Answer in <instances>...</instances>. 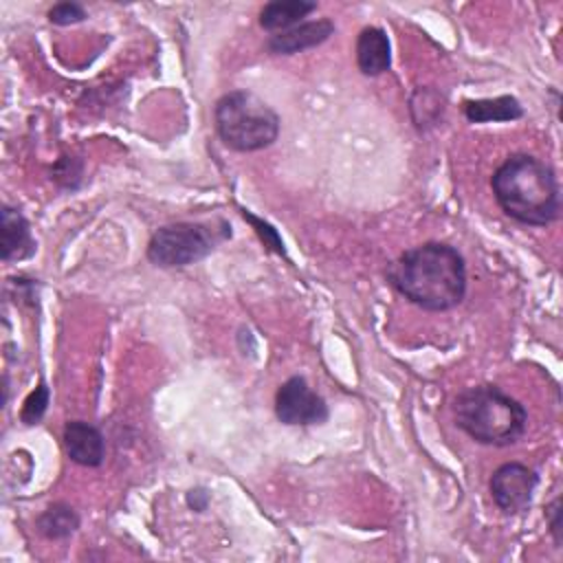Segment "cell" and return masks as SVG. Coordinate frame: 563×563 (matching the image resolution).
<instances>
[{
  "label": "cell",
  "mask_w": 563,
  "mask_h": 563,
  "mask_svg": "<svg viewBox=\"0 0 563 563\" xmlns=\"http://www.w3.org/2000/svg\"><path fill=\"white\" fill-rule=\"evenodd\" d=\"M455 424L475 442L508 446L521 440L528 427L526 407L495 385H477L453 400Z\"/></svg>",
  "instance_id": "cell-3"
},
{
  "label": "cell",
  "mask_w": 563,
  "mask_h": 563,
  "mask_svg": "<svg viewBox=\"0 0 563 563\" xmlns=\"http://www.w3.org/2000/svg\"><path fill=\"white\" fill-rule=\"evenodd\" d=\"M387 277L405 299L429 312L449 310L466 295L464 257L444 242H424L400 253Z\"/></svg>",
  "instance_id": "cell-1"
},
{
  "label": "cell",
  "mask_w": 563,
  "mask_h": 563,
  "mask_svg": "<svg viewBox=\"0 0 563 563\" xmlns=\"http://www.w3.org/2000/svg\"><path fill=\"white\" fill-rule=\"evenodd\" d=\"M86 18H88L86 9L79 2H57L48 9V20L57 26L77 24V22H84Z\"/></svg>",
  "instance_id": "cell-16"
},
{
  "label": "cell",
  "mask_w": 563,
  "mask_h": 563,
  "mask_svg": "<svg viewBox=\"0 0 563 563\" xmlns=\"http://www.w3.org/2000/svg\"><path fill=\"white\" fill-rule=\"evenodd\" d=\"M231 233L218 231L205 222H174L165 224L150 238L147 260L161 268H180L205 260L218 242Z\"/></svg>",
  "instance_id": "cell-5"
},
{
  "label": "cell",
  "mask_w": 563,
  "mask_h": 563,
  "mask_svg": "<svg viewBox=\"0 0 563 563\" xmlns=\"http://www.w3.org/2000/svg\"><path fill=\"white\" fill-rule=\"evenodd\" d=\"M537 484L539 475L534 468L521 462H506L493 471L488 488L504 515H517L530 506Z\"/></svg>",
  "instance_id": "cell-7"
},
{
  "label": "cell",
  "mask_w": 563,
  "mask_h": 563,
  "mask_svg": "<svg viewBox=\"0 0 563 563\" xmlns=\"http://www.w3.org/2000/svg\"><path fill=\"white\" fill-rule=\"evenodd\" d=\"M35 526L42 537L57 541V539L70 537L79 528V515L75 512L73 506L64 501H55L42 510Z\"/></svg>",
  "instance_id": "cell-14"
},
{
  "label": "cell",
  "mask_w": 563,
  "mask_h": 563,
  "mask_svg": "<svg viewBox=\"0 0 563 563\" xmlns=\"http://www.w3.org/2000/svg\"><path fill=\"white\" fill-rule=\"evenodd\" d=\"M275 416L284 424H323L328 420L325 400L310 389L303 376H290L275 394Z\"/></svg>",
  "instance_id": "cell-6"
},
{
  "label": "cell",
  "mask_w": 563,
  "mask_h": 563,
  "mask_svg": "<svg viewBox=\"0 0 563 563\" xmlns=\"http://www.w3.org/2000/svg\"><path fill=\"white\" fill-rule=\"evenodd\" d=\"M46 407H48V387L44 383H40L24 400L22 405V411H20V420L24 424H37L42 420V416L46 413Z\"/></svg>",
  "instance_id": "cell-15"
},
{
  "label": "cell",
  "mask_w": 563,
  "mask_h": 563,
  "mask_svg": "<svg viewBox=\"0 0 563 563\" xmlns=\"http://www.w3.org/2000/svg\"><path fill=\"white\" fill-rule=\"evenodd\" d=\"M356 66L363 75L376 77L389 70L391 53L387 33L380 26H365L356 37Z\"/></svg>",
  "instance_id": "cell-11"
},
{
  "label": "cell",
  "mask_w": 563,
  "mask_h": 563,
  "mask_svg": "<svg viewBox=\"0 0 563 563\" xmlns=\"http://www.w3.org/2000/svg\"><path fill=\"white\" fill-rule=\"evenodd\" d=\"M332 33H334V24L328 18L308 20L284 33L271 35L266 42V48L273 55H292V53L323 44Z\"/></svg>",
  "instance_id": "cell-9"
},
{
  "label": "cell",
  "mask_w": 563,
  "mask_h": 563,
  "mask_svg": "<svg viewBox=\"0 0 563 563\" xmlns=\"http://www.w3.org/2000/svg\"><path fill=\"white\" fill-rule=\"evenodd\" d=\"M187 506L191 508V510H196V512H202L205 508H207V504H209V493H207V488H191L189 493H187Z\"/></svg>",
  "instance_id": "cell-19"
},
{
  "label": "cell",
  "mask_w": 563,
  "mask_h": 563,
  "mask_svg": "<svg viewBox=\"0 0 563 563\" xmlns=\"http://www.w3.org/2000/svg\"><path fill=\"white\" fill-rule=\"evenodd\" d=\"M242 216H244V218H246V220H251V222H253V224H255V227H257V229H255V231H257V233H260V238H262V240H264V244H266V246H271V249H275V251H277V253H284V246H282V240H279V238H277V233H275V229H273V227H271V224H266V222H262V220H257V218H255V216H251V213H249V211H246V209H242Z\"/></svg>",
  "instance_id": "cell-17"
},
{
  "label": "cell",
  "mask_w": 563,
  "mask_h": 563,
  "mask_svg": "<svg viewBox=\"0 0 563 563\" xmlns=\"http://www.w3.org/2000/svg\"><path fill=\"white\" fill-rule=\"evenodd\" d=\"M490 187L501 211L528 227L559 218L561 191L554 169L532 154H510L493 174Z\"/></svg>",
  "instance_id": "cell-2"
},
{
  "label": "cell",
  "mask_w": 563,
  "mask_h": 563,
  "mask_svg": "<svg viewBox=\"0 0 563 563\" xmlns=\"http://www.w3.org/2000/svg\"><path fill=\"white\" fill-rule=\"evenodd\" d=\"M216 130L235 152H257L277 141L279 117L257 95L231 90L216 101Z\"/></svg>",
  "instance_id": "cell-4"
},
{
  "label": "cell",
  "mask_w": 563,
  "mask_h": 563,
  "mask_svg": "<svg viewBox=\"0 0 563 563\" xmlns=\"http://www.w3.org/2000/svg\"><path fill=\"white\" fill-rule=\"evenodd\" d=\"M545 519L550 523V532L554 537V543L556 548H561L563 539H561V499H552L548 506H545Z\"/></svg>",
  "instance_id": "cell-18"
},
{
  "label": "cell",
  "mask_w": 563,
  "mask_h": 563,
  "mask_svg": "<svg viewBox=\"0 0 563 563\" xmlns=\"http://www.w3.org/2000/svg\"><path fill=\"white\" fill-rule=\"evenodd\" d=\"M66 455L81 466H99L106 455V442L101 431L84 420H70L64 427Z\"/></svg>",
  "instance_id": "cell-8"
},
{
  "label": "cell",
  "mask_w": 563,
  "mask_h": 563,
  "mask_svg": "<svg viewBox=\"0 0 563 563\" xmlns=\"http://www.w3.org/2000/svg\"><path fill=\"white\" fill-rule=\"evenodd\" d=\"M35 251L29 220L13 207L2 205L0 211V253L4 262L26 260Z\"/></svg>",
  "instance_id": "cell-10"
},
{
  "label": "cell",
  "mask_w": 563,
  "mask_h": 563,
  "mask_svg": "<svg viewBox=\"0 0 563 563\" xmlns=\"http://www.w3.org/2000/svg\"><path fill=\"white\" fill-rule=\"evenodd\" d=\"M462 110L471 123L515 121L523 114L521 103L510 95H501L495 99H468L462 103Z\"/></svg>",
  "instance_id": "cell-13"
},
{
  "label": "cell",
  "mask_w": 563,
  "mask_h": 563,
  "mask_svg": "<svg viewBox=\"0 0 563 563\" xmlns=\"http://www.w3.org/2000/svg\"><path fill=\"white\" fill-rule=\"evenodd\" d=\"M312 11H317L314 2L306 0H275L264 4L260 11V26L268 33H284L297 24H301Z\"/></svg>",
  "instance_id": "cell-12"
}]
</instances>
